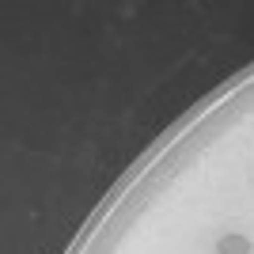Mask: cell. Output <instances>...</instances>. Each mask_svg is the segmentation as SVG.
Returning a JSON list of instances; mask_svg holds the SVG:
<instances>
[{"mask_svg": "<svg viewBox=\"0 0 254 254\" xmlns=\"http://www.w3.org/2000/svg\"><path fill=\"white\" fill-rule=\"evenodd\" d=\"M216 254H251V239L247 235H224L220 243H216Z\"/></svg>", "mask_w": 254, "mask_h": 254, "instance_id": "6da1fadb", "label": "cell"}]
</instances>
